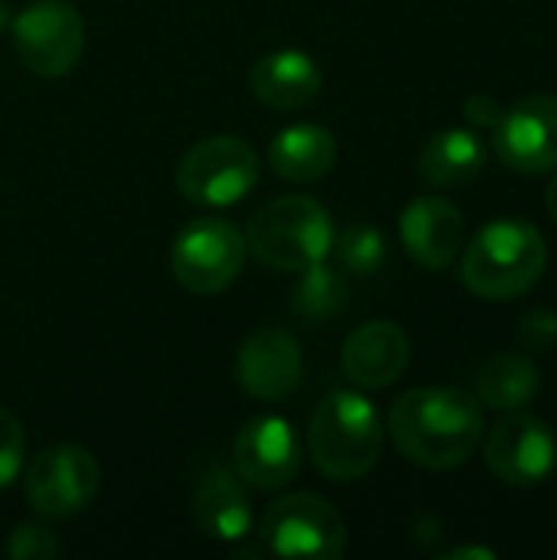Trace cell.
Segmentation results:
<instances>
[{
	"mask_svg": "<svg viewBox=\"0 0 557 560\" xmlns=\"http://www.w3.org/2000/svg\"><path fill=\"white\" fill-rule=\"evenodd\" d=\"M23 456H26L23 427H20V420L7 407H0V492L10 489L20 479Z\"/></svg>",
	"mask_w": 557,
	"mask_h": 560,
	"instance_id": "cell-23",
	"label": "cell"
},
{
	"mask_svg": "<svg viewBox=\"0 0 557 560\" xmlns=\"http://www.w3.org/2000/svg\"><path fill=\"white\" fill-rule=\"evenodd\" d=\"M259 545L272 558L335 560L348 548V528L332 502L312 492H295L266 509Z\"/></svg>",
	"mask_w": 557,
	"mask_h": 560,
	"instance_id": "cell-6",
	"label": "cell"
},
{
	"mask_svg": "<svg viewBox=\"0 0 557 560\" xmlns=\"http://www.w3.org/2000/svg\"><path fill=\"white\" fill-rule=\"evenodd\" d=\"M548 266V246L538 226L519 217H499L486 223L466 246L460 279L489 302H506L529 292Z\"/></svg>",
	"mask_w": 557,
	"mask_h": 560,
	"instance_id": "cell-2",
	"label": "cell"
},
{
	"mask_svg": "<svg viewBox=\"0 0 557 560\" xmlns=\"http://www.w3.org/2000/svg\"><path fill=\"white\" fill-rule=\"evenodd\" d=\"M263 161L256 148L236 135H213L197 141L177 164V190L187 203L223 210L240 203L259 184Z\"/></svg>",
	"mask_w": 557,
	"mask_h": 560,
	"instance_id": "cell-5",
	"label": "cell"
},
{
	"mask_svg": "<svg viewBox=\"0 0 557 560\" xmlns=\"http://www.w3.org/2000/svg\"><path fill=\"white\" fill-rule=\"evenodd\" d=\"M387 430L401 456L420 469L463 466L483 440V404L453 387H417L397 397Z\"/></svg>",
	"mask_w": 557,
	"mask_h": 560,
	"instance_id": "cell-1",
	"label": "cell"
},
{
	"mask_svg": "<svg viewBox=\"0 0 557 560\" xmlns=\"http://www.w3.org/2000/svg\"><path fill=\"white\" fill-rule=\"evenodd\" d=\"M266 161L276 177L292 180V184H312V180H322L335 167L338 141L322 125H312V121L289 125L269 141Z\"/></svg>",
	"mask_w": 557,
	"mask_h": 560,
	"instance_id": "cell-18",
	"label": "cell"
},
{
	"mask_svg": "<svg viewBox=\"0 0 557 560\" xmlns=\"http://www.w3.org/2000/svg\"><path fill=\"white\" fill-rule=\"evenodd\" d=\"M410 364V338L401 325L374 318L358 325L341 345V371L361 390H384L404 377Z\"/></svg>",
	"mask_w": 557,
	"mask_h": 560,
	"instance_id": "cell-14",
	"label": "cell"
},
{
	"mask_svg": "<svg viewBox=\"0 0 557 560\" xmlns=\"http://www.w3.org/2000/svg\"><path fill=\"white\" fill-rule=\"evenodd\" d=\"M545 203H548V213H552V220H555V223H557V174H555V177H552V184H548Z\"/></svg>",
	"mask_w": 557,
	"mask_h": 560,
	"instance_id": "cell-28",
	"label": "cell"
},
{
	"mask_svg": "<svg viewBox=\"0 0 557 560\" xmlns=\"http://www.w3.org/2000/svg\"><path fill=\"white\" fill-rule=\"evenodd\" d=\"M102 469L82 446L59 443L39 450L23 469V495L39 518H72L85 512L98 495Z\"/></svg>",
	"mask_w": 557,
	"mask_h": 560,
	"instance_id": "cell-8",
	"label": "cell"
},
{
	"mask_svg": "<svg viewBox=\"0 0 557 560\" xmlns=\"http://www.w3.org/2000/svg\"><path fill=\"white\" fill-rule=\"evenodd\" d=\"M302 348L282 328H256L236 354V384L266 404L292 397L302 384Z\"/></svg>",
	"mask_w": 557,
	"mask_h": 560,
	"instance_id": "cell-13",
	"label": "cell"
},
{
	"mask_svg": "<svg viewBox=\"0 0 557 560\" xmlns=\"http://www.w3.org/2000/svg\"><path fill=\"white\" fill-rule=\"evenodd\" d=\"M289 305H292V312L302 322L325 325V322H332L335 315L345 312V305H348V282H345V276L335 266H328V259L312 262V266H305L299 272Z\"/></svg>",
	"mask_w": 557,
	"mask_h": 560,
	"instance_id": "cell-21",
	"label": "cell"
},
{
	"mask_svg": "<svg viewBox=\"0 0 557 560\" xmlns=\"http://www.w3.org/2000/svg\"><path fill=\"white\" fill-rule=\"evenodd\" d=\"M246 259V236L223 217L190 220L171 246V272L194 295H217L236 282Z\"/></svg>",
	"mask_w": 557,
	"mask_h": 560,
	"instance_id": "cell-7",
	"label": "cell"
},
{
	"mask_svg": "<svg viewBox=\"0 0 557 560\" xmlns=\"http://www.w3.org/2000/svg\"><path fill=\"white\" fill-rule=\"evenodd\" d=\"M502 112H506V108H502L492 95H486V92L469 95V98H466V105H463L466 121H469V125H476V128H496V125H499V118H502Z\"/></svg>",
	"mask_w": 557,
	"mask_h": 560,
	"instance_id": "cell-26",
	"label": "cell"
},
{
	"mask_svg": "<svg viewBox=\"0 0 557 560\" xmlns=\"http://www.w3.org/2000/svg\"><path fill=\"white\" fill-rule=\"evenodd\" d=\"M305 450L322 476L335 482L364 479L378 466L384 450L381 413L364 394L335 390L315 407L309 420Z\"/></svg>",
	"mask_w": 557,
	"mask_h": 560,
	"instance_id": "cell-3",
	"label": "cell"
},
{
	"mask_svg": "<svg viewBox=\"0 0 557 560\" xmlns=\"http://www.w3.org/2000/svg\"><path fill=\"white\" fill-rule=\"evenodd\" d=\"M538 390H542L538 368L515 351L496 354L476 371V400L489 410H502V413L522 410L525 404L535 400Z\"/></svg>",
	"mask_w": 557,
	"mask_h": 560,
	"instance_id": "cell-20",
	"label": "cell"
},
{
	"mask_svg": "<svg viewBox=\"0 0 557 560\" xmlns=\"http://www.w3.org/2000/svg\"><path fill=\"white\" fill-rule=\"evenodd\" d=\"M7 555L13 560H56L62 545L46 525H16L7 541Z\"/></svg>",
	"mask_w": 557,
	"mask_h": 560,
	"instance_id": "cell-24",
	"label": "cell"
},
{
	"mask_svg": "<svg viewBox=\"0 0 557 560\" xmlns=\"http://www.w3.org/2000/svg\"><path fill=\"white\" fill-rule=\"evenodd\" d=\"M486 167V141L469 128H446L420 151V174L433 187H460Z\"/></svg>",
	"mask_w": 557,
	"mask_h": 560,
	"instance_id": "cell-19",
	"label": "cell"
},
{
	"mask_svg": "<svg viewBox=\"0 0 557 560\" xmlns=\"http://www.w3.org/2000/svg\"><path fill=\"white\" fill-rule=\"evenodd\" d=\"M332 256L338 269L351 276H374L387 259V240L371 223H351L332 240Z\"/></svg>",
	"mask_w": 557,
	"mask_h": 560,
	"instance_id": "cell-22",
	"label": "cell"
},
{
	"mask_svg": "<svg viewBox=\"0 0 557 560\" xmlns=\"http://www.w3.org/2000/svg\"><path fill=\"white\" fill-rule=\"evenodd\" d=\"M190 512H194L197 528L213 541L233 545V541H243L253 528L250 492L233 466H210L200 476Z\"/></svg>",
	"mask_w": 557,
	"mask_h": 560,
	"instance_id": "cell-16",
	"label": "cell"
},
{
	"mask_svg": "<svg viewBox=\"0 0 557 560\" xmlns=\"http://www.w3.org/2000/svg\"><path fill=\"white\" fill-rule=\"evenodd\" d=\"M10 36L20 62L43 79L69 75L85 49V23L69 0H36L23 7L10 20Z\"/></svg>",
	"mask_w": 557,
	"mask_h": 560,
	"instance_id": "cell-9",
	"label": "cell"
},
{
	"mask_svg": "<svg viewBox=\"0 0 557 560\" xmlns=\"http://www.w3.org/2000/svg\"><path fill=\"white\" fill-rule=\"evenodd\" d=\"M253 95L276 112H299L322 92V69L302 49H276L250 69Z\"/></svg>",
	"mask_w": 557,
	"mask_h": 560,
	"instance_id": "cell-17",
	"label": "cell"
},
{
	"mask_svg": "<svg viewBox=\"0 0 557 560\" xmlns=\"http://www.w3.org/2000/svg\"><path fill=\"white\" fill-rule=\"evenodd\" d=\"M401 243L417 266L440 272L463 249V213L446 197H417L401 213Z\"/></svg>",
	"mask_w": 557,
	"mask_h": 560,
	"instance_id": "cell-15",
	"label": "cell"
},
{
	"mask_svg": "<svg viewBox=\"0 0 557 560\" xmlns=\"http://www.w3.org/2000/svg\"><path fill=\"white\" fill-rule=\"evenodd\" d=\"M246 249L276 272H302L332 256L335 223L328 210L302 194L276 197L246 223Z\"/></svg>",
	"mask_w": 557,
	"mask_h": 560,
	"instance_id": "cell-4",
	"label": "cell"
},
{
	"mask_svg": "<svg viewBox=\"0 0 557 560\" xmlns=\"http://www.w3.org/2000/svg\"><path fill=\"white\" fill-rule=\"evenodd\" d=\"M522 341L532 351H545L557 341V315L548 308H535L522 318Z\"/></svg>",
	"mask_w": 557,
	"mask_h": 560,
	"instance_id": "cell-25",
	"label": "cell"
},
{
	"mask_svg": "<svg viewBox=\"0 0 557 560\" xmlns=\"http://www.w3.org/2000/svg\"><path fill=\"white\" fill-rule=\"evenodd\" d=\"M492 148L519 174L557 171V95H529L506 108L492 128Z\"/></svg>",
	"mask_w": 557,
	"mask_h": 560,
	"instance_id": "cell-11",
	"label": "cell"
},
{
	"mask_svg": "<svg viewBox=\"0 0 557 560\" xmlns=\"http://www.w3.org/2000/svg\"><path fill=\"white\" fill-rule=\"evenodd\" d=\"M233 469L250 489H282L302 469V443L286 417L266 413L250 420L233 440Z\"/></svg>",
	"mask_w": 557,
	"mask_h": 560,
	"instance_id": "cell-12",
	"label": "cell"
},
{
	"mask_svg": "<svg viewBox=\"0 0 557 560\" xmlns=\"http://www.w3.org/2000/svg\"><path fill=\"white\" fill-rule=\"evenodd\" d=\"M496 558V551L492 548H453V551H446L443 560H492Z\"/></svg>",
	"mask_w": 557,
	"mask_h": 560,
	"instance_id": "cell-27",
	"label": "cell"
},
{
	"mask_svg": "<svg viewBox=\"0 0 557 560\" xmlns=\"http://www.w3.org/2000/svg\"><path fill=\"white\" fill-rule=\"evenodd\" d=\"M3 30H10V7H7V0H0V33Z\"/></svg>",
	"mask_w": 557,
	"mask_h": 560,
	"instance_id": "cell-29",
	"label": "cell"
},
{
	"mask_svg": "<svg viewBox=\"0 0 557 560\" xmlns=\"http://www.w3.org/2000/svg\"><path fill=\"white\" fill-rule=\"evenodd\" d=\"M483 456L496 479L515 489H532L555 472L557 440L545 420L509 410V417L489 430Z\"/></svg>",
	"mask_w": 557,
	"mask_h": 560,
	"instance_id": "cell-10",
	"label": "cell"
}]
</instances>
